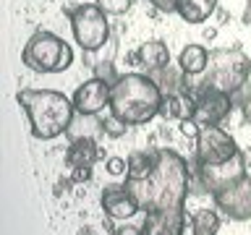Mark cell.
Listing matches in <instances>:
<instances>
[{"mask_svg": "<svg viewBox=\"0 0 251 235\" xmlns=\"http://www.w3.org/2000/svg\"><path fill=\"white\" fill-rule=\"evenodd\" d=\"M126 186L133 191L144 222L139 235H183L186 230V199L191 193V167L173 149L157 146V162L152 175L144 180H128Z\"/></svg>", "mask_w": 251, "mask_h": 235, "instance_id": "1", "label": "cell"}, {"mask_svg": "<svg viewBox=\"0 0 251 235\" xmlns=\"http://www.w3.org/2000/svg\"><path fill=\"white\" fill-rule=\"evenodd\" d=\"M162 89L149 73H121L110 84V113L126 125H144L160 115Z\"/></svg>", "mask_w": 251, "mask_h": 235, "instance_id": "2", "label": "cell"}, {"mask_svg": "<svg viewBox=\"0 0 251 235\" xmlns=\"http://www.w3.org/2000/svg\"><path fill=\"white\" fill-rule=\"evenodd\" d=\"M16 102L29 118L31 136L39 141L58 139L74 125V99H68L58 89H21L16 94Z\"/></svg>", "mask_w": 251, "mask_h": 235, "instance_id": "3", "label": "cell"}, {"mask_svg": "<svg viewBox=\"0 0 251 235\" xmlns=\"http://www.w3.org/2000/svg\"><path fill=\"white\" fill-rule=\"evenodd\" d=\"M204 78L199 84L220 89L225 94H241L251 76V58L241 47H220L209 52V66L201 73Z\"/></svg>", "mask_w": 251, "mask_h": 235, "instance_id": "4", "label": "cell"}, {"mask_svg": "<svg viewBox=\"0 0 251 235\" xmlns=\"http://www.w3.org/2000/svg\"><path fill=\"white\" fill-rule=\"evenodd\" d=\"M21 63L37 73H60L74 63V50L58 34L39 29L29 37L21 50Z\"/></svg>", "mask_w": 251, "mask_h": 235, "instance_id": "5", "label": "cell"}, {"mask_svg": "<svg viewBox=\"0 0 251 235\" xmlns=\"http://www.w3.org/2000/svg\"><path fill=\"white\" fill-rule=\"evenodd\" d=\"M68 21H71V31L74 39L78 42L84 52H97L107 45L110 39V24H107V13L102 11L97 3H81L76 8H71Z\"/></svg>", "mask_w": 251, "mask_h": 235, "instance_id": "6", "label": "cell"}, {"mask_svg": "<svg viewBox=\"0 0 251 235\" xmlns=\"http://www.w3.org/2000/svg\"><path fill=\"white\" fill-rule=\"evenodd\" d=\"M249 160H251L249 154L238 152L227 162H220V164H194L191 162V191H207L215 196L217 191H223V188H227L238 178L246 175Z\"/></svg>", "mask_w": 251, "mask_h": 235, "instance_id": "7", "label": "cell"}, {"mask_svg": "<svg viewBox=\"0 0 251 235\" xmlns=\"http://www.w3.org/2000/svg\"><path fill=\"white\" fill-rule=\"evenodd\" d=\"M188 94L194 99L191 120H196L201 128L204 125H220L235 107L233 94H225V92L212 89V86H204V84L188 86Z\"/></svg>", "mask_w": 251, "mask_h": 235, "instance_id": "8", "label": "cell"}, {"mask_svg": "<svg viewBox=\"0 0 251 235\" xmlns=\"http://www.w3.org/2000/svg\"><path fill=\"white\" fill-rule=\"evenodd\" d=\"M241 149L235 139L220 125H204L194 146V164H220L235 157Z\"/></svg>", "mask_w": 251, "mask_h": 235, "instance_id": "9", "label": "cell"}, {"mask_svg": "<svg viewBox=\"0 0 251 235\" xmlns=\"http://www.w3.org/2000/svg\"><path fill=\"white\" fill-rule=\"evenodd\" d=\"M215 207L223 212L227 219L233 222H246L251 219V175L246 172L243 178H238L235 183H230L223 191H217L215 196Z\"/></svg>", "mask_w": 251, "mask_h": 235, "instance_id": "10", "label": "cell"}, {"mask_svg": "<svg viewBox=\"0 0 251 235\" xmlns=\"http://www.w3.org/2000/svg\"><path fill=\"white\" fill-rule=\"evenodd\" d=\"M100 204L105 209V214L115 222H128L131 217H136L141 207L136 201V196L128 186H121V183H113V186H105L102 188V196H100Z\"/></svg>", "mask_w": 251, "mask_h": 235, "instance_id": "11", "label": "cell"}, {"mask_svg": "<svg viewBox=\"0 0 251 235\" xmlns=\"http://www.w3.org/2000/svg\"><path fill=\"white\" fill-rule=\"evenodd\" d=\"M74 107L78 115H100L105 107H110V81L94 76L89 81L78 84V89L74 92Z\"/></svg>", "mask_w": 251, "mask_h": 235, "instance_id": "12", "label": "cell"}, {"mask_svg": "<svg viewBox=\"0 0 251 235\" xmlns=\"http://www.w3.org/2000/svg\"><path fill=\"white\" fill-rule=\"evenodd\" d=\"M133 60H136V66H141L149 76H152L157 70H162L165 66H170V50L165 42H160V39H149V42H144L136 50Z\"/></svg>", "mask_w": 251, "mask_h": 235, "instance_id": "13", "label": "cell"}, {"mask_svg": "<svg viewBox=\"0 0 251 235\" xmlns=\"http://www.w3.org/2000/svg\"><path fill=\"white\" fill-rule=\"evenodd\" d=\"M102 157L97 141L92 136H81V139H71V146L66 149V164L71 170L74 167H94V162H97Z\"/></svg>", "mask_w": 251, "mask_h": 235, "instance_id": "14", "label": "cell"}, {"mask_svg": "<svg viewBox=\"0 0 251 235\" xmlns=\"http://www.w3.org/2000/svg\"><path fill=\"white\" fill-rule=\"evenodd\" d=\"M186 76H188V73H186L180 66H165L162 70L152 73V78L157 81V86L162 89L165 97H170V94H186V92H188Z\"/></svg>", "mask_w": 251, "mask_h": 235, "instance_id": "15", "label": "cell"}, {"mask_svg": "<svg viewBox=\"0 0 251 235\" xmlns=\"http://www.w3.org/2000/svg\"><path fill=\"white\" fill-rule=\"evenodd\" d=\"M220 0H178L176 13L186 24H204L212 13L217 11Z\"/></svg>", "mask_w": 251, "mask_h": 235, "instance_id": "16", "label": "cell"}, {"mask_svg": "<svg viewBox=\"0 0 251 235\" xmlns=\"http://www.w3.org/2000/svg\"><path fill=\"white\" fill-rule=\"evenodd\" d=\"M178 66L186 70L188 76H201L209 66V52L201 45H186L178 55Z\"/></svg>", "mask_w": 251, "mask_h": 235, "instance_id": "17", "label": "cell"}, {"mask_svg": "<svg viewBox=\"0 0 251 235\" xmlns=\"http://www.w3.org/2000/svg\"><path fill=\"white\" fill-rule=\"evenodd\" d=\"M154 162H157V146L154 149H136V152L128 154V172H126V178L144 180L147 175H152Z\"/></svg>", "mask_w": 251, "mask_h": 235, "instance_id": "18", "label": "cell"}, {"mask_svg": "<svg viewBox=\"0 0 251 235\" xmlns=\"http://www.w3.org/2000/svg\"><path fill=\"white\" fill-rule=\"evenodd\" d=\"M191 110H194V99L188 92L186 94H170L162 102L160 115L165 120H186V118H191Z\"/></svg>", "mask_w": 251, "mask_h": 235, "instance_id": "19", "label": "cell"}, {"mask_svg": "<svg viewBox=\"0 0 251 235\" xmlns=\"http://www.w3.org/2000/svg\"><path fill=\"white\" fill-rule=\"evenodd\" d=\"M188 222H191V235H217L220 230V214L215 209H196Z\"/></svg>", "mask_w": 251, "mask_h": 235, "instance_id": "20", "label": "cell"}, {"mask_svg": "<svg viewBox=\"0 0 251 235\" xmlns=\"http://www.w3.org/2000/svg\"><path fill=\"white\" fill-rule=\"evenodd\" d=\"M131 125H126L121 118H115L113 113H110L107 118H102V133L105 136H110V139H121V136H126V131H128Z\"/></svg>", "mask_w": 251, "mask_h": 235, "instance_id": "21", "label": "cell"}, {"mask_svg": "<svg viewBox=\"0 0 251 235\" xmlns=\"http://www.w3.org/2000/svg\"><path fill=\"white\" fill-rule=\"evenodd\" d=\"M97 5L107 16H123L131 8V0H97Z\"/></svg>", "mask_w": 251, "mask_h": 235, "instance_id": "22", "label": "cell"}, {"mask_svg": "<svg viewBox=\"0 0 251 235\" xmlns=\"http://www.w3.org/2000/svg\"><path fill=\"white\" fill-rule=\"evenodd\" d=\"M105 167L110 175H123V172H128V160H123V157H110L105 162Z\"/></svg>", "mask_w": 251, "mask_h": 235, "instance_id": "23", "label": "cell"}, {"mask_svg": "<svg viewBox=\"0 0 251 235\" xmlns=\"http://www.w3.org/2000/svg\"><path fill=\"white\" fill-rule=\"evenodd\" d=\"M180 133H183L186 139L196 141V139H199V133H201V125L196 120H191V118H186V120H180Z\"/></svg>", "mask_w": 251, "mask_h": 235, "instance_id": "24", "label": "cell"}, {"mask_svg": "<svg viewBox=\"0 0 251 235\" xmlns=\"http://www.w3.org/2000/svg\"><path fill=\"white\" fill-rule=\"evenodd\" d=\"M92 175H94L92 167H74L71 170V180H74V183H89Z\"/></svg>", "mask_w": 251, "mask_h": 235, "instance_id": "25", "label": "cell"}, {"mask_svg": "<svg viewBox=\"0 0 251 235\" xmlns=\"http://www.w3.org/2000/svg\"><path fill=\"white\" fill-rule=\"evenodd\" d=\"M147 3L154 5L162 13H176V8H178V0H147Z\"/></svg>", "mask_w": 251, "mask_h": 235, "instance_id": "26", "label": "cell"}, {"mask_svg": "<svg viewBox=\"0 0 251 235\" xmlns=\"http://www.w3.org/2000/svg\"><path fill=\"white\" fill-rule=\"evenodd\" d=\"M71 183H74V180H71V178H66V180H58V183H55V196H60V193H66Z\"/></svg>", "mask_w": 251, "mask_h": 235, "instance_id": "27", "label": "cell"}, {"mask_svg": "<svg viewBox=\"0 0 251 235\" xmlns=\"http://www.w3.org/2000/svg\"><path fill=\"white\" fill-rule=\"evenodd\" d=\"M215 37H217V29H212V26L204 29V39H215Z\"/></svg>", "mask_w": 251, "mask_h": 235, "instance_id": "28", "label": "cell"}, {"mask_svg": "<svg viewBox=\"0 0 251 235\" xmlns=\"http://www.w3.org/2000/svg\"><path fill=\"white\" fill-rule=\"evenodd\" d=\"M249 157H251V149H249Z\"/></svg>", "mask_w": 251, "mask_h": 235, "instance_id": "29", "label": "cell"}]
</instances>
